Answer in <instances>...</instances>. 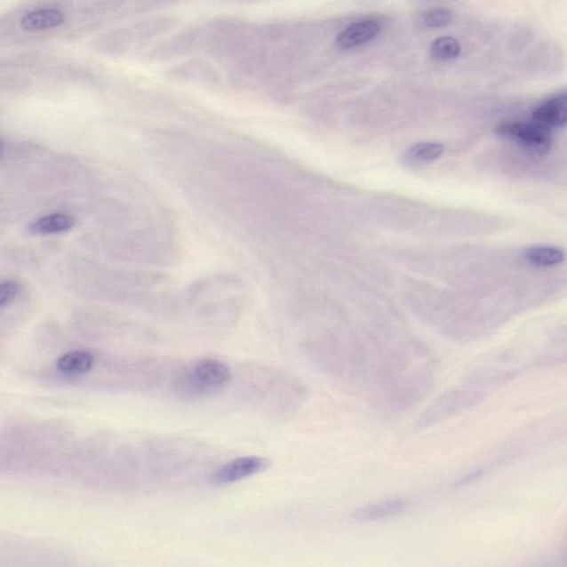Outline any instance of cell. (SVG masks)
Segmentation results:
<instances>
[{
	"label": "cell",
	"mask_w": 567,
	"mask_h": 567,
	"mask_svg": "<svg viewBox=\"0 0 567 567\" xmlns=\"http://www.w3.org/2000/svg\"><path fill=\"white\" fill-rule=\"evenodd\" d=\"M487 467H476V469L467 472V474L460 476V478L456 479L452 483L453 488H465L467 485L474 484L476 481L483 479L485 475H487Z\"/></svg>",
	"instance_id": "cell-16"
},
{
	"label": "cell",
	"mask_w": 567,
	"mask_h": 567,
	"mask_svg": "<svg viewBox=\"0 0 567 567\" xmlns=\"http://www.w3.org/2000/svg\"><path fill=\"white\" fill-rule=\"evenodd\" d=\"M408 507L407 499L402 498L387 499L384 501L360 507L353 513L352 519L360 522V523L386 520L402 515Z\"/></svg>",
	"instance_id": "cell-6"
},
{
	"label": "cell",
	"mask_w": 567,
	"mask_h": 567,
	"mask_svg": "<svg viewBox=\"0 0 567 567\" xmlns=\"http://www.w3.org/2000/svg\"><path fill=\"white\" fill-rule=\"evenodd\" d=\"M381 26L379 22L373 20H364L353 22L346 27L341 33L337 36L336 44L343 51L357 48L362 44L371 42L377 35L380 33Z\"/></svg>",
	"instance_id": "cell-7"
},
{
	"label": "cell",
	"mask_w": 567,
	"mask_h": 567,
	"mask_svg": "<svg viewBox=\"0 0 567 567\" xmlns=\"http://www.w3.org/2000/svg\"><path fill=\"white\" fill-rule=\"evenodd\" d=\"M497 133L533 155H546L552 146L551 129L535 123L534 120L503 123L498 125Z\"/></svg>",
	"instance_id": "cell-3"
},
{
	"label": "cell",
	"mask_w": 567,
	"mask_h": 567,
	"mask_svg": "<svg viewBox=\"0 0 567 567\" xmlns=\"http://www.w3.org/2000/svg\"><path fill=\"white\" fill-rule=\"evenodd\" d=\"M0 151H2V142H0Z\"/></svg>",
	"instance_id": "cell-17"
},
{
	"label": "cell",
	"mask_w": 567,
	"mask_h": 567,
	"mask_svg": "<svg viewBox=\"0 0 567 567\" xmlns=\"http://www.w3.org/2000/svg\"><path fill=\"white\" fill-rule=\"evenodd\" d=\"M269 462L260 457H242L220 467L213 475L216 484H229L267 470Z\"/></svg>",
	"instance_id": "cell-5"
},
{
	"label": "cell",
	"mask_w": 567,
	"mask_h": 567,
	"mask_svg": "<svg viewBox=\"0 0 567 567\" xmlns=\"http://www.w3.org/2000/svg\"><path fill=\"white\" fill-rule=\"evenodd\" d=\"M430 53L435 60H452L460 56L461 46L456 38L440 37L432 43Z\"/></svg>",
	"instance_id": "cell-13"
},
{
	"label": "cell",
	"mask_w": 567,
	"mask_h": 567,
	"mask_svg": "<svg viewBox=\"0 0 567 567\" xmlns=\"http://www.w3.org/2000/svg\"><path fill=\"white\" fill-rule=\"evenodd\" d=\"M528 263L539 268L557 267L564 262V252L555 246H531L524 252Z\"/></svg>",
	"instance_id": "cell-11"
},
{
	"label": "cell",
	"mask_w": 567,
	"mask_h": 567,
	"mask_svg": "<svg viewBox=\"0 0 567 567\" xmlns=\"http://www.w3.org/2000/svg\"><path fill=\"white\" fill-rule=\"evenodd\" d=\"M422 24L429 28H440L450 24L452 13L445 8H435L427 11L421 17Z\"/></svg>",
	"instance_id": "cell-14"
},
{
	"label": "cell",
	"mask_w": 567,
	"mask_h": 567,
	"mask_svg": "<svg viewBox=\"0 0 567 567\" xmlns=\"http://www.w3.org/2000/svg\"><path fill=\"white\" fill-rule=\"evenodd\" d=\"M20 284L16 281H0V307L15 300L20 295Z\"/></svg>",
	"instance_id": "cell-15"
},
{
	"label": "cell",
	"mask_w": 567,
	"mask_h": 567,
	"mask_svg": "<svg viewBox=\"0 0 567 567\" xmlns=\"http://www.w3.org/2000/svg\"><path fill=\"white\" fill-rule=\"evenodd\" d=\"M92 355L84 350H76L61 355L57 362V367L60 371L66 373V375H81L92 369L93 364Z\"/></svg>",
	"instance_id": "cell-12"
},
{
	"label": "cell",
	"mask_w": 567,
	"mask_h": 567,
	"mask_svg": "<svg viewBox=\"0 0 567 567\" xmlns=\"http://www.w3.org/2000/svg\"><path fill=\"white\" fill-rule=\"evenodd\" d=\"M487 395V390L463 381L462 385L451 387L441 394L421 413L417 421V427L420 429H426V427L439 425L441 422L459 415V413L478 406L484 402Z\"/></svg>",
	"instance_id": "cell-2"
},
{
	"label": "cell",
	"mask_w": 567,
	"mask_h": 567,
	"mask_svg": "<svg viewBox=\"0 0 567 567\" xmlns=\"http://www.w3.org/2000/svg\"><path fill=\"white\" fill-rule=\"evenodd\" d=\"M232 371L218 359H202L192 368L190 382L197 390L220 388L231 381Z\"/></svg>",
	"instance_id": "cell-4"
},
{
	"label": "cell",
	"mask_w": 567,
	"mask_h": 567,
	"mask_svg": "<svg viewBox=\"0 0 567 567\" xmlns=\"http://www.w3.org/2000/svg\"><path fill=\"white\" fill-rule=\"evenodd\" d=\"M75 227L74 216L67 213H52L31 223L28 231L34 236H57L69 232Z\"/></svg>",
	"instance_id": "cell-9"
},
{
	"label": "cell",
	"mask_w": 567,
	"mask_h": 567,
	"mask_svg": "<svg viewBox=\"0 0 567 567\" xmlns=\"http://www.w3.org/2000/svg\"><path fill=\"white\" fill-rule=\"evenodd\" d=\"M533 120L535 123L542 124L548 129L565 127L567 121L566 94L563 93L548 99V100L535 108Z\"/></svg>",
	"instance_id": "cell-8"
},
{
	"label": "cell",
	"mask_w": 567,
	"mask_h": 567,
	"mask_svg": "<svg viewBox=\"0 0 567 567\" xmlns=\"http://www.w3.org/2000/svg\"><path fill=\"white\" fill-rule=\"evenodd\" d=\"M123 0H27L0 13V48L79 37L118 11Z\"/></svg>",
	"instance_id": "cell-1"
},
{
	"label": "cell",
	"mask_w": 567,
	"mask_h": 567,
	"mask_svg": "<svg viewBox=\"0 0 567 567\" xmlns=\"http://www.w3.org/2000/svg\"><path fill=\"white\" fill-rule=\"evenodd\" d=\"M443 144L435 142H421L413 144L403 155L404 164L411 168H421L434 164L443 155Z\"/></svg>",
	"instance_id": "cell-10"
}]
</instances>
